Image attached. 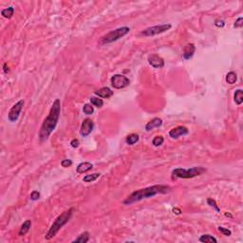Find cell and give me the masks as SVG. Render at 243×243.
Listing matches in <instances>:
<instances>
[{
    "instance_id": "6da1fadb",
    "label": "cell",
    "mask_w": 243,
    "mask_h": 243,
    "mask_svg": "<svg viewBox=\"0 0 243 243\" xmlns=\"http://www.w3.org/2000/svg\"><path fill=\"white\" fill-rule=\"evenodd\" d=\"M60 113H61V102L59 99H56L52 103L49 115L44 120L41 125L40 131H39V139L41 142L48 140V138L55 129L60 118Z\"/></svg>"
},
{
    "instance_id": "7a4b0ae2",
    "label": "cell",
    "mask_w": 243,
    "mask_h": 243,
    "mask_svg": "<svg viewBox=\"0 0 243 243\" xmlns=\"http://www.w3.org/2000/svg\"><path fill=\"white\" fill-rule=\"evenodd\" d=\"M172 188L168 185H161V184H156L153 186H149L146 188L139 189L137 191H134L130 196H128L124 200V205H131L135 202L141 201L145 198H152L155 197L156 195L159 194H167L170 193Z\"/></svg>"
},
{
    "instance_id": "3957f363",
    "label": "cell",
    "mask_w": 243,
    "mask_h": 243,
    "mask_svg": "<svg viewBox=\"0 0 243 243\" xmlns=\"http://www.w3.org/2000/svg\"><path fill=\"white\" fill-rule=\"evenodd\" d=\"M73 211H74L73 208H71V209H68V210L65 211L64 213H62L61 215H59V216L55 219V220L53 221V223H52V225L50 226V230L48 231V233L46 234L45 238L48 239V240L53 238V237L57 235V233L60 231V229H61L62 227H64V226L68 222V220L71 219L72 214H73Z\"/></svg>"
},
{
    "instance_id": "277c9868",
    "label": "cell",
    "mask_w": 243,
    "mask_h": 243,
    "mask_svg": "<svg viewBox=\"0 0 243 243\" xmlns=\"http://www.w3.org/2000/svg\"><path fill=\"white\" fill-rule=\"evenodd\" d=\"M206 172L203 167H192L189 169L176 168L172 171V179H192Z\"/></svg>"
},
{
    "instance_id": "5b68a950",
    "label": "cell",
    "mask_w": 243,
    "mask_h": 243,
    "mask_svg": "<svg viewBox=\"0 0 243 243\" xmlns=\"http://www.w3.org/2000/svg\"><path fill=\"white\" fill-rule=\"evenodd\" d=\"M129 31H130V29L128 27H122V28H118L114 30H111L101 37V39L99 41V45L103 46V45L113 43V42L121 39L122 37L125 36L127 33H129Z\"/></svg>"
},
{
    "instance_id": "8992f818",
    "label": "cell",
    "mask_w": 243,
    "mask_h": 243,
    "mask_svg": "<svg viewBox=\"0 0 243 243\" xmlns=\"http://www.w3.org/2000/svg\"><path fill=\"white\" fill-rule=\"evenodd\" d=\"M171 25L170 24H162V25H156L153 27H149L147 29H145V30L142 31V34L145 36H154V35H158V34L163 33L166 30H169L171 29Z\"/></svg>"
},
{
    "instance_id": "52a82bcc",
    "label": "cell",
    "mask_w": 243,
    "mask_h": 243,
    "mask_svg": "<svg viewBox=\"0 0 243 243\" xmlns=\"http://www.w3.org/2000/svg\"><path fill=\"white\" fill-rule=\"evenodd\" d=\"M111 86L116 89H122L130 85V80L122 74H115L110 79Z\"/></svg>"
},
{
    "instance_id": "ba28073f",
    "label": "cell",
    "mask_w": 243,
    "mask_h": 243,
    "mask_svg": "<svg viewBox=\"0 0 243 243\" xmlns=\"http://www.w3.org/2000/svg\"><path fill=\"white\" fill-rule=\"evenodd\" d=\"M24 103H25L24 100H20V101H18V102L15 103V105L10 109V111H9V113H8V120H9L10 122L15 123V122L18 120L20 114H21V111H22V109H23Z\"/></svg>"
},
{
    "instance_id": "9c48e42d",
    "label": "cell",
    "mask_w": 243,
    "mask_h": 243,
    "mask_svg": "<svg viewBox=\"0 0 243 243\" xmlns=\"http://www.w3.org/2000/svg\"><path fill=\"white\" fill-rule=\"evenodd\" d=\"M93 127H94V123L90 120V119H86L84 120V122L82 123V125H81V135L83 137H87L93 130Z\"/></svg>"
},
{
    "instance_id": "30bf717a",
    "label": "cell",
    "mask_w": 243,
    "mask_h": 243,
    "mask_svg": "<svg viewBox=\"0 0 243 243\" xmlns=\"http://www.w3.org/2000/svg\"><path fill=\"white\" fill-rule=\"evenodd\" d=\"M147 61H148L149 65L152 66L154 68H161L164 66V60L157 54L149 55L147 58Z\"/></svg>"
},
{
    "instance_id": "8fae6325",
    "label": "cell",
    "mask_w": 243,
    "mask_h": 243,
    "mask_svg": "<svg viewBox=\"0 0 243 243\" xmlns=\"http://www.w3.org/2000/svg\"><path fill=\"white\" fill-rule=\"evenodd\" d=\"M188 129L185 126H177L175 128H173L169 131V136L172 139H178L181 136H184L188 134Z\"/></svg>"
},
{
    "instance_id": "7c38bea8",
    "label": "cell",
    "mask_w": 243,
    "mask_h": 243,
    "mask_svg": "<svg viewBox=\"0 0 243 243\" xmlns=\"http://www.w3.org/2000/svg\"><path fill=\"white\" fill-rule=\"evenodd\" d=\"M196 51V47L194 44H187L183 48V52H182V58L184 60H189L191 59Z\"/></svg>"
},
{
    "instance_id": "4fadbf2b",
    "label": "cell",
    "mask_w": 243,
    "mask_h": 243,
    "mask_svg": "<svg viewBox=\"0 0 243 243\" xmlns=\"http://www.w3.org/2000/svg\"><path fill=\"white\" fill-rule=\"evenodd\" d=\"M162 124V120L160 118H154L152 119L150 122H148L145 125V130L146 131H151L154 128H158L160 126H161Z\"/></svg>"
},
{
    "instance_id": "5bb4252c",
    "label": "cell",
    "mask_w": 243,
    "mask_h": 243,
    "mask_svg": "<svg viewBox=\"0 0 243 243\" xmlns=\"http://www.w3.org/2000/svg\"><path fill=\"white\" fill-rule=\"evenodd\" d=\"M95 94L101 98H105V99H108L113 95V91L109 88V87H102L99 90L95 91Z\"/></svg>"
},
{
    "instance_id": "9a60e30c",
    "label": "cell",
    "mask_w": 243,
    "mask_h": 243,
    "mask_svg": "<svg viewBox=\"0 0 243 243\" xmlns=\"http://www.w3.org/2000/svg\"><path fill=\"white\" fill-rule=\"evenodd\" d=\"M93 168V164L90 162H81L78 166H77V172L79 174H84V173L91 170Z\"/></svg>"
},
{
    "instance_id": "2e32d148",
    "label": "cell",
    "mask_w": 243,
    "mask_h": 243,
    "mask_svg": "<svg viewBox=\"0 0 243 243\" xmlns=\"http://www.w3.org/2000/svg\"><path fill=\"white\" fill-rule=\"evenodd\" d=\"M30 227H31V220H30V219H27V220L21 225L18 235H19L20 236L25 235L26 234L29 233V231L30 230Z\"/></svg>"
},
{
    "instance_id": "e0dca14e",
    "label": "cell",
    "mask_w": 243,
    "mask_h": 243,
    "mask_svg": "<svg viewBox=\"0 0 243 243\" xmlns=\"http://www.w3.org/2000/svg\"><path fill=\"white\" fill-rule=\"evenodd\" d=\"M89 240V233L88 232H84L82 233L78 237H76L74 240H72L73 243H87Z\"/></svg>"
},
{
    "instance_id": "ac0fdd59",
    "label": "cell",
    "mask_w": 243,
    "mask_h": 243,
    "mask_svg": "<svg viewBox=\"0 0 243 243\" xmlns=\"http://www.w3.org/2000/svg\"><path fill=\"white\" fill-rule=\"evenodd\" d=\"M200 242H203V243H212V242H214V243H217L218 242V240H217V238H215L213 235H202L200 237H199V239H198Z\"/></svg>"
},
{
    "instance_id": "d6986e66",
    "label": "cell",
    "mask_w": 243,
    "mask_h": 243,
    "mask_svg": "<svg viewBox=\"0 0 243 243\" xmlns=\"http://www.w3.org/2000/svg\"><path fill=\"white\" fill-rule=\"evenodd\" d=\"M139 139H140V137H139L138 134H130L125 138V142H126L127 145H133L139 141Z\"/></svg>"
},
{
    "instance_id": "ffe728a7",
    "label": "cell",
    "mask_w": 243,
    "mask_h": 243,
    "mask_svg": "<svg viewBox=\"0 0 243 243\" xmlns=\"http://www.w3.org/2000/svg\"><path fill=\"white\" fill-rule=\"evenodd\" d=\"M235 98V102L237 106H240L241 103H243V91L242 89H236L234 95Z\"/></svg>"
},
{
    "instance_id": "44dd1931",
    "label": "cell",
    "mask_w": 243,
    "mask_h": 243,
    "mask_svg": "<svg viewBox=\"0 0 243 243\" xmlns=\"http://www.w3.org/2000/svg\"><path fill=\"white\" fill-rule=\"evenodd\" d=\"M237 80V75L235 72L234 71H230L227 73L226 75V82L229 84V85H234Z\"/></svg>"
},
{
    "instance_id": "7402d4cb",
    "label": "cell",
    "mask_w": 243,
    "mask_h": 243,
    "mask_svg": "<svg viewBox=\"0 0 243 243\" xmlns=\"http://www.w3.org/2000/svg\"><path fill=\"white\" fill-rule=\"evenodd\" d=\"M13 13H14V8H13V7H9V8H7V9L2 10V12H1L2 16L5 17V18H8V19L12 18L13 15Z\"/></svg>"
},
{
    "instance_id": "603a6c76",
    "label": "cell",
    "mask_w": 243,
    "mask_h": 243,
    "mask_svg": "<svg viewBox=\"0 0 243 243\" xmlns=\"http://www.w3.org/2000/svg\"><path fill=\"white\" fill-rule=\"evenodd\" d=\"M100 176H101L100 173H94V174L85 176V177H84V179H83V181H84L85 182H92L96 181Z\"/></svg>"
},
{
    "instance_id": "cb8c5ba5",
    "label": "cell",
    "mask_w": 243,
    "mask_h": 243,
    "mask_svg": "<svg viewBox=\"0 0 243 243\" xmlns=\"http://www.w3.org/2000/svg\"><path fill=\"white\" fill-rule=\"evenodd\" d=\"M90 103H91V105H93L94 107H96L98 108H101L103 106V101L102 99H99V98H96V97H91L90 98Z\"/></svg>"
},
{
    "instance_id": "d4e9b609",
    "label": "cell",
    "mask_w": 243,
    "mask_h": 243,
    "mask_svg": "<svg viewBox=\"0 0 243 243\" xmlns=\"http://www.w3.org/2000/svg\"><path fill=\"white\" fill-rule=\"evenodd\" d=\"M163 142H164V139H163L162 136H156V137L153 139L152 144H153L154 146L158 147V146H161V145L163 144Z\"/></svg>"
},
{
    "instance_id": "484cf974",
    "label": "cell",
    "mask_w": 243,
    "mask_h": 243,
    "mask_svg": "<svg viewBox=\"0 0 243 243\" xmlns=\"http://www.w3.org/2000/svg\"><path fill=\"white\" fill-rule=\"evenodd\" d=\"M207 203H208V205H210L211 207H213L217 212H220L219 207L218 206V204H217V202H216V200L214 198H207Z\"/></svg>"
},
{
    "instance_id": "4316f807",
    "label": "cell",
    "mask_w": 243,
    "mask_h": 243,
    "mask_svg": "<svg viewBox=\"0 0 243 243\" xmlns=\"http://www.w3.org/2000/svg\"><path fill=\"white\" fill-rule=\"evenodd\" d=\"M83 111L87 115H91L94 112V108L91 105H89V103H86V105L84 106V108H83Z\"/></svg>"
},
{
    "instance_id": "83f0119b",
    "label": "cell",
    "mask_w": 243,
    "mask_h": 243,
    "mask_svg": "<svg viewBox=\"0 0 243 243\" xmlns=\"http://www.w3.org/2000/svg\"><path fill=\"white\" fill-rule=\"evenodd\" d=\"M218 230L223 235H226V236H230L231 235H232V232L229 230V229H227V228H224V227H221V226H219V227H218Z\"/></svg>"
},
{
    "instance_id": "f1b7e54d",
    "label": "cell",
    "mask_w": 243,
    "mask_h": 243,
    "mask_svg": "<svg viewBox=\"0 0 243 243\" xmlns=\"http://www.w3.org/2000/svg\"><path fill=\"white\" fill-rule=\"evenodd\" d=\"M40 198V193L38 191H32L30 194V199L31 200H38Z\"/></svg>"
},
{
    "instance_id": "f546056e",
    "label": "cell",
    "mask_w": 243,
    "mask_h": 243,
    "mask_svg": "<svg viewBox=\"0 0 243 243\" xmlns=\"http://www.w3.org/2000/svg\"><path fill=\"white\" fill-rule=\"evenodd\" d=\"M71 164H72V161H71V160H68V159L63 160L62 162H61V165H62L63 167H69Z\"/></svg>"
},
{
    "instance_id": "4dcf8cb0",
    "label": "cell",
    "mask_w": 243,
    "mask_h": 243,
    "mask_svg": "<svg viewBox=\"0 0 243 243\" xmlns=\"http://www.w3.org/2000/svg\"><path fill=\"white\" fill-rule=\"evenodd\" d=\"M242 26H243V18L242 17H238L237 20L235 22L234 27L235 28H241Z\"/></svg>"
},
{
    "instance_id": "1f68e13d",
    "label": "cell",
    "mask_w": 243,
    "mask_h": 243,
    "mask_svg": "<svg viewBox=\"0 0 243 243\" xmlns=\"http://www.w3.org/2000/svg\"><path fill=\"white\" fill-rule=\"evenodd\" d=\"M215 26H217V27H219V28H222V27L225 26V22H224L223 20L217 19V20L215 21Z\"/></svg>"
},
{
    "instance_id": "d6a6232c",
    "label": "cell",
    "mask_w": 243,
    "mask_h": 243,
    "mask_svg": "<svg viewBox=\"0 0 243 243\" xmlns=\"http://www.w3.org/2000/svg\"><path fill=\"white\" fill-rule=\"evenodd\" d=\"M80 143H79V140H77V139H73V140L71 142V145L73 147V148H77L79 146Z\"/></svg>"
},
{
    "instance_id": "836d02e7",
    "label": "cell",
    "mask_w": 243,
    "mask_h": 243,
    "mask_svg": "<svg viewBox=\"0 0 243 243\" xmlns=\"http://www.w3.org/2000/svg\"><path fill=\"white\" fill-rule=\"evenodd\" d=\"M9 71H10V69H9V66H7V64H4V72H5V73H8Z\"/></svg>"
},
{
    "instance_id": "e575fe53",
    "label": "cell",
    "mask_w": 243,
    "mask_h": 243,
    "mask_svg": "<svg viewBox=\"0 0 243 243\" xmlns=\"http://www.w3.org/2000/svg\"><path fill=\"white\" fill-rule=\"evenodd\" d=\"M173 211H174V212H178V213H177V215H180V214H181V210H178V209H174V210H173Z\"/></svg>"
}]
</instances>
